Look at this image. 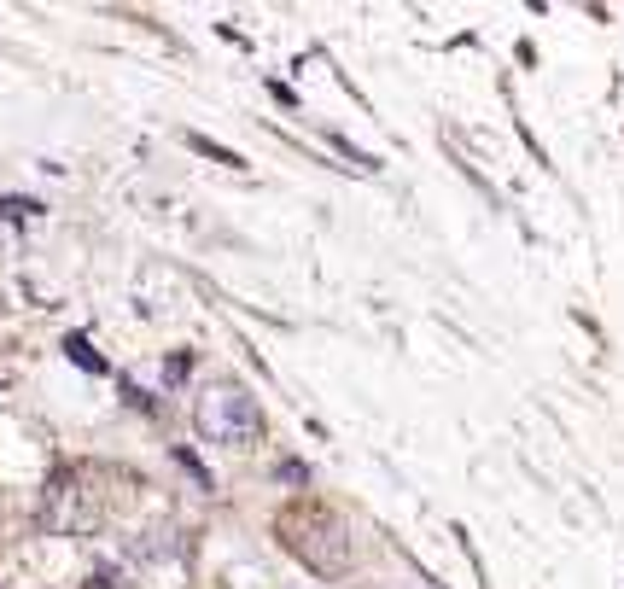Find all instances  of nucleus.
Listing matches in <instances>:
<instances>
[{
    "label": "nucleus",
    "instance_id": "nucleus-1",
    "mask_svg": "<svg viewBox=\"0 0 624 589\" xmlns=\"http://www.w3.org/2000/svg\"><path fill=\"white\" fill-rule=\"evenodd\" d=\"M275 531L315 578H345L350 572V525L333 508H321V502H286Z\"/></svg>",
    "mask_w": 624,
    "mask_h": 589
},
{
    "label": "nucleus",
    "instance_id": "nucleus-2",
    "mask_svg": "<svg viewBox=\"0 0 624 589\" xmlns=\"http://www.w3.org/2000/svg\"><path fill=\"white\" fill-rule=\"evenodd\" d=\"M193 426H199L205 444H222V450L263 444V409H257V397L245 385H210V391H199Z\"/></svg>",
    "mask_w": 624,
    "mask_h": 589
},
{
    "label": "nucleus",
    "instance_id": "nucleus-3",
    "mask_svg": "<svg viewBox=\"0 0 624 589\" xmlns=\"http://www.w3.org/2000/svg\"><path fill=\"white\" fill-rule=\"evenodd\" d=\"M65 356L76 362V368H88V374H105V362L94 356V345H88L82 333H70V339H65Z\"/></svg>",
    "mask_w": 624,
    "mask_h": 589
},
{
    "label": "nucleus",
    "instance_id": "nucleus-4",
    "mask_svg": "<svg viewBox=\"0 0 624 589\" xmlns=\"http://www.w3.org/2000/svg\"><path fill=\"white\" fill-rule=\"evenodd\" d=\"M123 584V578H117V572H111V566H100V572H94V578H88V589H117Z\"/></svg>",
    "mask_w": 624,
    "mask_h": 589
}]
</instances>
